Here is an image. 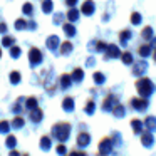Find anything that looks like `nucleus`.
Returning <instances> with one entry per match:
<instances>
[{"instance_id": "nucleus-1", "label": "nucleus", "mask_w": 156, "mask_h": 156, "mask_svg": "<svg viewBox=\"0 0 156 156\" xmlns=\"http://www.w3.org/2000/svg\"><path fill=\"white\" fill-rule=\"evenodd\" d=\"M51 134L59 143H66L69 139V134H71V124L69 122H57V124L52 126Z\"/></svg>"}, {"instance_id": "nucleus-2", "label": "nucleus", "mask_w": 156, "mask_h": 156, "mask_svg": "<svg viewBox=\"0 0 156 156\" xmlns=\"http://www.w3.org/2000/svg\"><path fill=\"white\" fill-rule=\"evenodd\" d=\"M154 89H156L154 84H153L148 77H139L138 81H136V91H138V94L143 96V98H149V96L154 92Z\"/></svg>"}, {"instance_id": "nucleus-3", "label": "nucleus", "mask_w": 156, "mask_h": 156, "mask_svg": "<svg viewBox=\"0 0 156 156\" xmlns=\"http://www.w3.org/2000/svg\"><path fill=\"white\" fill-rule=\"evenodd\" d=\"M129 102H131V108L134 109V111H139V112H144L146 109H148V106H149L148 98H143V96H139V98H133Z\"/></svg>"}, {"instance_id": "nucleus-4", "label": "nucleus", "mask_w": 156, "mask_h": 156, "mask_svg": "<svg viewBox=\"0 0 156 156\" xmlns=\"http://www.w3.org/2000/svg\"><path fill=\"white\" fill-rule=\"evenodd\" d=\"M51 72H52L51 69H47V71H45L44 74H42V76H44L42 82H44V87L47 89L49 94H54V92H55V81H54V77L51 76Z\"/></svg>"}, {"instance_id": "nucleus-5", "label": "nucleus", "mask_w": 156, "mask_h": 156, "mask_svg": "<svg viewBox=\"0 0 156 156\" xmlns=\"http://www.w3.org/2000/svg\"><path fill=\"white\" fill-rule=\"evenodd\" d=\"M112 146H114V141L111 139V136H108V138H102L101 143H99L98 153H99V154H109V153H112Z\"/></svg>"}, {"instance_id": "nucleus-6", "label": "nucleus", "mask_w": 156, "mask_h": 156, "mask_svg": "<svg viewBox=\"0 0 156 156\" xmlns=\"http://www.w3.org/2000/svg\"><path fill=\"white\" fill-rule=\"evenodd\" d=\"M42 52L39 51L37 47H32L30 51H29V62H30L32 67H35V66H39L42 62Z\"/></svg>"}, {"instance_id": "nucleus-7", "label": "nucleus", "mask_w": 156, "mask_h": 156, "mask_svg": "<svg viewBox=\"0 0 156 156\" xmlns=\"http://www.w3.org/2000/svg\"><path fill=\"white\" fill-rule=\"evenodd\" d=\"M146 69H148V62L144 61V57H143L141 61L134 62V66H133V76H136V77H141V76L146 72Z\"/></svg>"}, {"instance_id": "nucleus-8", "label": "nucleus", "mask_w": 156, "mask_h": 156, "mask_svg": "<svg viewBox=\"0 0 156 156\" xmlns=\"http://www.w3.org/2000/svg\"><path fill=\"white\" fill-rule=\"evenodd\" d=\"M121 55H122L121 49L116 44H109L108 49H106V52H104V59H118V57H121Z\"/></svg>"}, {"instance_id": "nucleus-9", "label": "nucleus", "mask_w": 156, "mask_h": 156, "mask_svg": "<svg viewBox=\"0 0 156 156\" xmlns=\"http://www.w3.org/2000/svg\"><path fill=\"white\" fill-rule=\"evenodd\" d=\"M118 104V98H116L114 94H108L104 98V101H102V111H112V108Z\"/></svg>"}, {"instance_id": "nucleus-10", "label": "nucleus", "mask_w": 156, "mask_h": 156, "mask_svg": "<svg viewBox=\"0 0 156 156\" xmlns=\"http://www.w3.org/2000/svg\"><path fill=\"white\" fill-rule=\"evenodd\" d=\"M94 10H96V4L92 2V0H86L84 4L81 5V14L87 15V17L94 14Z\"/></svg>"}, {"instance_id": "nucleus-11", "label": "nucleus", "mask_w": 156, "mask_h": 156, "mask_svg": "<svg viewBox=\"0 0 156 156\" xmlns=\"http://www.w3.org/2000/svg\"><path fill=\"white\" fill-rule=\"evenodd\" d=\"M42 118H44V112H42V109L41 108H34V109H30L29 111V119H30L32 122H41L42 121Z\"/></svg>"}, {"instance_id": "nucleus-12", "label": "nucleus", "mask_w": 156, "mask_h": 156, "mask_svg": "<svg viewBox=\"0 0 156 156\" xmlns=\"http://www.w3.org/2000/svg\"><path fill=\"white\" fill-rule=\"evenodd\" d=\"M25 99H27V98H22V96H20V98L14 102V106H12L14 114H20V112H24V109L27 111V108H25Z\"/></svg>"}, {"instance_id": "nucleus-13", "label": "nucleus", "mask_w": 156, "mask_h": 156, "mask_svg": "<svg viewBox=\"0 0 156 156\" xmlns=\"http://www.w3.org/2000/svg\"><path fill=\"white\" fill-rule=\"evenodd\" d=\"M141 143L144 148H151L153 143H154V138H153V131H146L141 133Z\"/></svg>"}, {"instance_id": "nucleus-14", "label": "nucleus", "mask_w": 156, "mask_h": 156, "mask_svg": "<svg viewBox=\"0 0 156 156\" xmlns=\"http://www.w3.org/2000/svg\"><path fill=\"white\" fill-rule=\"evenodd\" d=\"M45 45H47V49L49 51H57L59 47H61V42H59V37L57 35H51V37L47 39V41H45Z\"/></svg>"}, {"instance_id": "nucleus-15", "label": "nucleus", "mask_w": 156, "mask_h": 156, "mask_svg": "<svg viewBox=\"0 0 156 156\" xmlns=\"http://www.w3.org/2000/svg\"><path fill=\"white\" fill-rule=\"evenodd\" d=\"M91 143V136H89V133H79L77 134V146H82V148H86V146Z\"/></svg>"}, {"instance_id": "nucleus-16", "label": "nucleus", "mask_w": 156, "mask_h": 156, "mask_svg": "<svg viewBox=\"0 0 156 156\" xmlns=\"http://www.w3.org/2000/svg\"><path fill=\"white\" fill-rule=\"evenodd\" d=\"M151 49H153V44H149V42H148V44H141V45L138 47V54L141 55V57L146 59V57H148V55L153 52Z\"/></svg>"}, {"instance_id": "nucleus-17", "label": "nucleus", "mask_w": 156, "mask_h": 156, "mask_svg": "<svg viewBox=\"0 0 156 156\" xmlns=\"http://www.w3.org/2000/svg\"><path fill=\"white\" fill-rule=\"evenodd\" d=\"M62 109L67 112H72L74 111V99L71 98V96H67V98L62 99Z\"/></svg>"}, {"instance_id": "nucleus-18", "label": "nucleus", "mask_w": 156, "mask_h": 156, "mask_svg": "<svg viewBox=\"0 0 156 156\" xmlns=\"http://www.w3.org/2000/svg\"><path fill=\"white\" fill-rule=\"evenodd\" d=\"M131 128H133V133H134V134H141L143 129H144V122L139 121V119H133V121H131Z\"/></svg>"}, {"instance_id": "nucleus-19", "label": "nucleus", "mask_w": 156, "mask_h": 156, "mask_svg": "<svg viewBox=\"0 0 156 156\" xmlns=\"http://www.w3.org/2000/svg\"><path fill=\"white\" fill-rule=\"evenodd\" d=\"M72 76L71 74H62L61 76V89H69L71 87V84H72Z\"/></svg>"}, {"instance_id": "nucleus-20", "label": "nucleus", "mask_w": 156, "mask_h": 156, "mask_svg": "<svg viewBox=\"0 0 156 156\" xmlns=\"http://www.w3.org/2000/svg\"><path fill=\"white\" fill-rule=\"evenodd\" d=\"M131 37H133V34H131V30H129V29L121 30V32H119V41H121V45H126Z\"/></svg>"}, {"instance_id": "nucleus-21", "label": "nucleus", "mask_w": 156, "mask_h": 156, "mask_svg": "<svg viewBox=\"0 0 156 156\" xmlns=\"http://www.w3.org/2000/svg\"><path fill=\"white\" fill-rule=\"evenodd\" d=\"M112 114H114V118H124V114H126V108H124V106H122V104H119V102H118V104H116L114 106V108H112Z\"/></svg>"}, {"instance_id": "nucleus-22", "label": "nucleus", "mask_w": 156, "mask_h": 156, "mask_svg": "<svg viewBox=\"0 0 156 156\" xmlns=\"http://www.w3.org/2000/svg\"><path fill=\"white\" fill-rule=\"evenodd\" d=\"M144 128L148 131H156V118L154 116H148L144 119Z\"/></svg>"}, {"instance_id": "nucleus-23", "label": "nucleus", "mask_w": 156, "mask_h": 156, "mask_svg": "<svg viewBox=\"0 0 156 156\" xmlns=\"http://www.w3.org/2000/svg\"><path fill=\"white\" fill-rule=\"evenodd\" d=\"M79 15H81V10L79 9H74V7H71L67 10V20L69 22H76L79 19Z\"/></svg>"}, {"instance_id": "nucleus-24", "label": "nucleus", "mask_w": 156, "mask_h": 156, "mask_svg": "<svg viewBox=\"0 0 156 156\" xmlns=\"http://www.w3.org/2000/svg\"><path fill=\"white\" fill-rule=\"evenodd\" d=\"M62 30H64V34L67 35V37H74L76 35V27L72 25V22H67V24L62 25Z\"/></svg>"}, {"instance_id": "nucleus-25", "label": "nucleus", "mask_w": 156, "mask_h": 156, "mask_svg": "<svg viewBox=\"0 0 156 156\" xmlns=\"http://www.w3.org/2000/svg\"><path fill=\"white\" fill-rule=\"evenodd\" d=\"M72 47H74V45H72V42L66 41V42H62V44H61V47H59L61 51H59V52H61L62 55H67V54H71V52H72Z\"/></svg>"}, {"instance_id": "nucleus-26", "label": "nucleus", "mask_w": 156, "mask_h": 156, "mask_svg": "<svg viewBox=\"0 0 156 156\" xmlns=\"http://www.w3.org/2000/svg\"><path fill=\"white\" fill-rule=\"evenodd\" d=\"M72 79H74V82H81L82 79H84V69L81 67H76L74 71H72Z\"/></svg>"}, {"instance_id": "nucleus-27", "label": "nucleus", "mask_w": 156, "mask_h": 156, "mask_svg": "<svg viewBox=\"0 0 156 156\" xmlns=\"http://www.w3.org/2000/svg\"><path fill=\"white\" fill-rule=\"evenodd\" d=\"M24 124H25L24 118L19 116V114H15V118L12 119V128H14V129H20V128H24Z\"/></svg>"}, {"instance_id": "nucleus-28", "label": "nucleus", "mask_w": 156, "mask_h": 156, "mask_svg": "<svg viewBox=\"0 0 156 156\" xmlns=\"http://www.w3.org/2000/svg\"><path fill=\"white\" fill-rule=\"evenodd\" d=\"M51 136H42L41 138V149L42 151H49V149H51Z\"/></svg>"}, {"instance_id": "nucleus-29", "label": "nucleus", "mask_w": 156, "mask_h": 156, "mask_svg": "<svg viewBox=\"0 0 156 156\" xmlns=\"http://www.w3.org/2000/svg\"><path fill=\"white\" fill-rule=\"evenodd\" d=\"M25 108H27V111L37 108V98H35V96H30V98L25 99Z\"/></svg>"}, {"instance_id": "nucleus-30", "label": "nucleus", "mask_w": 156, "mask_h": 156, "mask_svg": "<svg viewBox=\"0 0 156 156\" xmlns=\"http://www.w3.org/2000/svg\"><path fill=\"white\" fill-rule=\"evenodd\" d=\"M141 37L144 39V41H153V27H144L141 30Z\"/></svg>"}, {"instance_id": "nucleus-31", "label": "nucleus", "mask_w": 156, "mask_h": 156, "mask_svg": "<svg viewBox=\"0 0 156 156\" xmlns=\"http://www.w3.org/2000/svg\"><path fill=\"white\" fill-rule=\"evenodd\" d=\"M52 9H54V2H52V0H44V2H42V12H44V14H51Z\"/></svg>"}, {"instance_id": "nucleus-32", "label": "nucleus", "mask_w": 156, "mask_h": 156, "mask_svg": "<svg viewBox=\"0 0 156 156\" xmlns=\"http://www.w3.org/2000/svg\"><path fill=\"white\" fill-rule=\"evenodd\" d=\"M92 79H94V82L98 86H102L106 82V76L102 74V72H94V74H92Z\"/></svg>"}, {"instance_id": "nucleus-33", "label": "nucleus", "mask_w": 156, "mask_h": 156, "mask_svg": "<svg viewBox=\"0 0 156 156\" xmlns=\"http://www.w3.org/2000/svg\"><path fill=\"white\" fill-rule=\"evenodd\" d=\"M121 61L124 62L126 66H131V64H134V59H133V54H131V52H122V55H121Z\"/></svg>"}, {"instance_id": "nucleus-34", "label": "nucleus", "mask_w": 156, "mask_h": 156, "mask_svg": "<svg viewBox=\"0 0 156 156\" xmlns=\"http://www.w3.org/2000/svg\"><path fill=\"white\" fill-rule=\"evenodd\" d=\"M94 111H96V104H94L92 99H89L87 104H86V108H84V112L86 114H94Z\"/></svg>"}, {"instance_id": "nucleus-35", "label": "nucleus", "mask_w": 156, "mask_h": 156, "mask_svg": "<svg viewBox=\"0 0 156 156\" xmlns=\"http://www.w3.org/2000/svg\"><path fill=\"white\" fill-rule=\"evenodd\" d=\"M141 20H143V17H141L139 12H133V14H131V24L133 25H139V24H141Z\"/></svg>"}, {"instance_id": "nucleus-36", "label": "nucleus", "mask_w": 156, "mask_h": 156, "mask_svg": "<svg viewBox=\"0 0 156 156\" xmlns=\"http://www.w3.org/2000/svg\"><path fill=\"white\" fill-rule=\"evenodd\" d=\"M10 128H12V122H9V121H0V133H5L7 134L9 131H10Z\"/></svg>"}, {"instance_id": "nucleus-37", "label": "nucleus", "mask_w": 156, "mask_h": 156, "mask_svg": "<svg viewBox=\"0 0 156 156\" xmlns=\"http://www.w3.org/2000/svg\"><path fill=\"white\" fill-rule=\"evenodd\" d=\"M22 12H24L25 15H32V14H34V7H32L30 2H25V4L22 5Z\"/></svg>"}, {"instance_id": "nucleus-38", "label": "nucleus", "mask_w": 156, "mask_h": 156, "mask_svg": "<svg viewBox=\"0 0 156 156\" xmlns=\"http://www.w3.org/2000/svg\"><path fill=\"white\" fill-rule=\"evenodd\" d=\"M10 82H12V84H19V82H20V72H19V71H12L10 72Z\"/></svg>"}, {"instance_id": "nucleus-39", "label": "nucleus", "mask_w": 156, "mask_h": 156, "mask_svg": "<svg viewBox=\"0 0 156 156\" xmlns=\"http://www.w3.org/2000/svg\"><path fill=\"white\" fill-rule=\"evenodd\" d=\"M20 54H22L20 47H17V45H12V47H10V57L19 59V57H20Z\"/></svg>"}, {"instance_id": "nucleus-40", "label": "nucleus", "mask_w": 156, "mask_h": 156, "mask_svg": "<svg viewBox=\"0 0 156 156\" xmlns=\"http://www.w3.org/2000/svg\"><path fill=\"white\" fill-rule=\"evenodd\" d=\"M15 29H17V30H25V29H27V22H25L24 19H17V20H15Z\"/></svg>"}, {"instance_id": "nucleus-41", "label": "nucleus", "mask_w": 156, "mask_h": 156, "mask_svg": "<svg viewBox=\"0 0 156 156\" xmlns=\"http://www.w3.org/2000/svg\"><path fill=\"white\" fill-rule=\"evenodd\" d=\"M5 144H7V148H14V146L17 144V138L12 136V134H9L7 139H5Z\"/></svg>"}, {"instance_id": "nucleus-42", "label": "nucleus", "mask_w": 156, "mask_h": 156, "mask_svg": "<svg viewBox=\"0 0 156 156\" xmlns=\"http://www.w3.org/2000/svg\"><path fill=\"white\" fill-rule=\"evenodd\" d=\"M106 49H108V44H106V42H102V41L96 42V51L98 52H106Z\"/></svg>"}, {"instance_id": "nucleus-43", "label": "nucleus", "mask_w": 156, "mask_h": 156, "mask_svg": "<svg viewBox=\"0 0 156 156\" xmlns=\"http://www.w3.org/2000/svg\"><path fill=\"white\" fill-rule=\"evenodd\" d=\"M2 45H4V47H12V45H14V39L12 37H4Z\"/></svg>"}, {"instance_id": "nucleus-44", "label": "nucleus", "mask_w": 156, "mask_h": 156, "mask_svg": "<svg viewBox=\"0 0 156 156\" xmlns=\"http://www.w3.org/2000/svg\"><path fill=\"white\" fill-rule=\"evenodd\" d=\"M55 151H57V154H66L67 153V149H66V146H64V143H61V144L55 148Z\"/></svg>"}, {"instance_id": "nucleus-45", "label": "nucleus", "mask_w": 156, "mask_h": 156, "mask_svg": "<svg viewBox=\"0 0 156 156\" xmlns=\"http://www.w3.org/2000/svg\"><path fill=\"white\" fill-rule=\"evenodd\" d=\"M111 139L114 141V144H119V143H121V136H119L118 133H112V134H111Z\"/></svg>"}, {"instance_id": "nucleus-46", "label": "nucleus", "mask_w": 156, "mask_h": 156, "mask_svg": "<svg viewBox=\"0 0 156 156\" xmlns=\"http://www.w3.org/2000/svg\"><path fill=\"white\" fill-rule=\"evenodd\" d=\"M62 19H64V15H62V14H55L54 15V19H52V22H54V24H61V20H62Z\"/></svg>"}, {"instance_id": "nucleus-47", "label": "nucleus", "mask_w": 156, "mask_h": 156, "mask_svg": "<svg viewBox=\"0 0 156 156\" xmlns=\"http://www.w3.org/2000/svg\"><path fill=\"white\" fill-rule=\"evenodd\" d=\"M35 27H37V25H35L34 20H29V22H27V29H30V30H35Z\"/></svg>"}, {"instance_id": "nucleus-48", "label": "nucleus", "mask_w": 156, "mask_h": 156, "mask_svg": "<svg viewBox=\"0 0 156 156\" xmlns=\"http://www.w3.org/2000/svg\"><path fill=\"white\" fill-rule=\"evenodd\" d=\"M5 32H7V25L4 22H0V34H5Z\"/></svg>"}, {"instance_id": "nucleus-49", "label": "nucleus", "mask_w": 156, "mask_h": 156, "mask_svg": "<svg viewBox=\"0 0 156 156\" xmlns=\"http://www.w3.org/2000/svg\"><path fill=\"white\" fill-rule=\"evenodd\" d=\"M66 4H67V7H76L77 0H66Z\"/></svg>"}, {"instance_id": "nucleus-50", "label": "nucleus", "mask_w": 156, "mask_h": 156, "mask_svg": "<svg viewBox=\"0 0 156 156\" xmlns=\"http://www.w3.org/2000/svg\"><path fill=\"white\" fill-rule=\"evenodd\" d=\"M154 62H156V47H154Z\"/></svg>"}, {"instance_id": "nucleus-51", "label": "nucleus", "mask_w": 156, "mask_h": 156, "mask_svg": "<svg viewBox=\"0 0 156 156\" xmlns=\"http://www.w3.org/2000/svg\"><path fill=\"white\" fill-rule=\"evenodd\" d=\"M0 57H2V49H0Z\"/></svg>"}]
</instances>
